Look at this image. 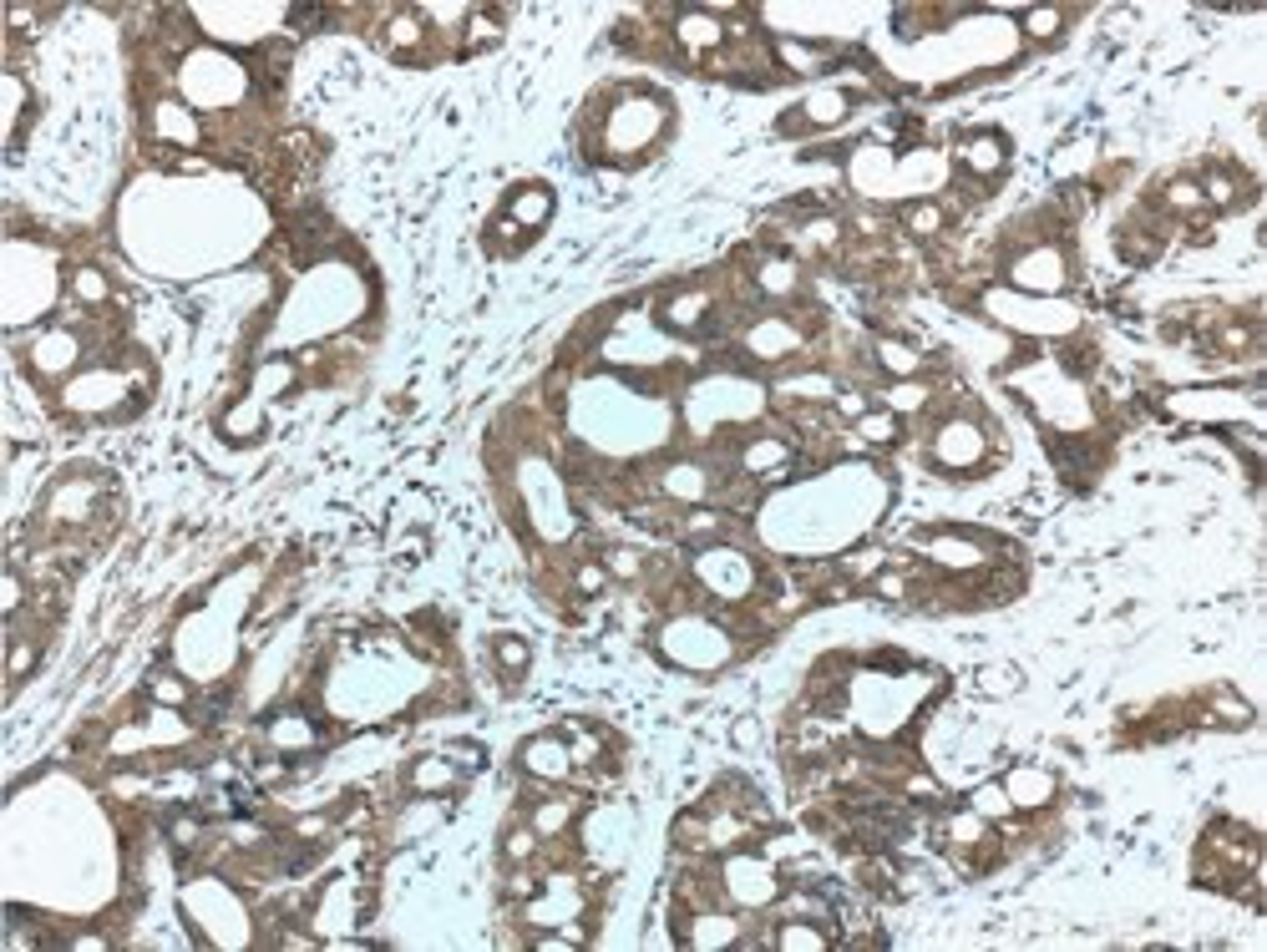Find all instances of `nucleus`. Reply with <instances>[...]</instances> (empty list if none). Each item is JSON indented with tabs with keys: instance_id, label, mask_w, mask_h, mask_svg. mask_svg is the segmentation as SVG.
Wrapping results in <instances>:
<instances>
[{
	"instance_id": "nucleus-1",
	"label": "nucleus",
	"mask_w": 1267,
	"mask_h": 952,
	"mask_svg": "<svg viewBox=\"0 0 1267 952\" xmlns=\"http://www.w3.org/2000/svg\"><path fill=\"white\" fill-rule=\"evenodd\" d=\"M1065 274H1070V264H1065V253L1055 248V243H1034V248H1025L1014 264H1009V279L1020 284V290H1029V295H1055V290H1065Z\"/></svg>"
},
{
	"instance_id": "nucleus-2",
	"label": "nucleus",
	"mask_w": 1267,
	"mask_h": 952,
	"mask_svg": "<svg viewBox=\"0 0 1267 952\" xmlns=\"http://www.w3.org/2000/svg\"><path fill=\"white\" fill-rule=\"evenodd\" d=\"M801 325L791 319V314H766V319H756L751 330H745V355L756 360H786L801 350Z\"/></svg>"
},
{
	"instance_id": "nucleus-3",
	"label": "nucleus",
	"mask_w": 1267,
	"mask_h": 952,
	"mask_svg": "<svg viewBox=\"0 0 1267 952\" xmlns=\"http://www.w3.org/2000/svg\"><path fill=\"white\" fill-rule=\"evenodd\" d=\"M983 456V431L973 426V420H943L938 426V441H933V462L938 467H948V472H964V467H973Z\"/></svg>"
},
{
	"instance_id": "nucleus-4",
	"label": "nucleus",
	"mask_w": 1267,
	"mask_h": 952,
	"mask_svg": "<svg viewBox=\"0 0 1267 952\" xmlns=\"http://www.w3.org/2000/svg\"><path fill=\"white\" fill-rule=\"evenodd\" d=\"M730 896H740V902H771V896L781 892V882H776V872L761 861V856H735V861H725V882H721Z\"/></svg>"
},
{
	"instance_id": "nucleus-5",
	"label": "nucleus",
	"mask_w": 1267,
	"mask_h": 952,
	"mask_svg": "<svg viewBox=\"0 0 1267 952\" xmlns=\"http://www.w3.org/2000/svg\"><path fill=\"white\" fill-rule=\"evenodd\" d=\"M518 760H523V771L533 775V780H547V785H558V780L573 775V750H568L563 735H538V740H528Z\"/></svg>"
},
{
	"instance_id": "nucleus-6",
	"label": "nucleus",
	"mask_w": 1267,
	"mask_h": 952,
	"mask_svg": "<svg viewBox=\"0 0 1267 952\" xmlns=\"http://www.w3.org/2000/svg\"><path fill=\"white\" fill-rule=\"evenodd\" d=\"M674 41H679L690 57H715V52H725L730 31L715 21V10H679V21H674Z\"/></svg>"
},
{
	"instance_id": "nucleus-7",
	"label": "nucleus",
	"mask_w": 1267,
	"mask_h": 952,
	"mask_svg": "<svg viewBox=\"0 0 1267 952\" xmlns=\"http://www.w3.org/2000/svg\"><path fill=\"white\" fill-rule=\"evenodd\" d=\"M983 547H989V537H964V533H933L923 537V552L938 563V568H948V573H964V568H983L989 557H983Z\"/></svg>"
},
{
	"instance_id": "nucleus-8",
	"label": "nucleus",
	"mask_w": 1267,
	"mask_h": 952,
	"mask_svg": "<svg viewBox=\"0 0 1267 952\" xmlns=\"http://www.w3.org/2000/svg\"><path fill=\"white\" fill-rule=\"evenodd\" d=\"M1004 163H1009V152H1004V137L999 132H973V137H964V147H959V168L973 173V178H999Z\"/></svg>"
},
{
	"instance_id": "nucleus-9",
	"label": "nucleus",
	"mask_w": 1267,
	"mask_h": 952,
	"mask_svg": "<svg viewBox=\"0 0 1267 952\" xmlns=\"http://www.w3.org/2000/svg\"><path fill=\"white\" fill-rule=\"evenodd\" d=\"M578 907V892L568 887V877H553L547 882V896H528V922L533 927H568V912Z\"/></svg>"
},
{
	"instance_id": "nucleus-10",
	"label": "nucleus",
	"mask_w": 1267,
	"mask_h": 952,
	"mask_svg": "<svg viewBox=\"0 0 1267 952\" xmlns=\"http://www.w3.org/2000/svg\"><path fill=\"white\" fill-rule=\"evenodd\" d=\"M76 355H81V340H76L71 330H46V335L36 340V350H31V360H36L41 375H66V370L76 365Z\"/></svg>"
},
{
	"instance_id": "nucleus-11",
	"label": "nucleus",
	"mask_w": 1267,
	"mask_h": 952,
	"mask_svg": "<svg viewBox=\"0 0 1267 952\" xmlns=\"http://www.w3.org/2000/svg\"><path fill=\"white\" fill-rule=\"evenodd\" d=\"M264 735H269V745H274V750H309V745L320 740V729H314V719H304L300 710H279V714H269V724H264Z\"/></svg>"
},
{
	"instance_id": "nucleus-12",
	"label": "nucleus",
	"mask_w": 1267,
	"mask_h": 952,
	"mask_svg": "<svg viewBox=\"0 0 1267 952\" xmlns=\"http://www.w3.org/2000/svg\"><path fill=\"white\" fill-rule=\"evenodd\" d=\"M710 314H715V299L705 295V290L674 295L669 304H664V325H669V330H685V335H700Z\"/></svg>"
},
{
	"instance_id": "nucleus-13",
	"label": "nucleus",
	"mask_w": 1267,
	"mask_h": 952,
	"mask_svg": "<svg viewBox=\"0 0 1267 952\" xmlns=\"http://www.w3.org/2000/svg\"><path fill=\"white\" fill-rule=\"evenodd\" d=\"M547 213H553V193H547L543 182H533V188H518L512 198H507V218L518 224V229H543Z\"/></svg>"
},
{
	"instance_id": "nucleus-14",
	"label": "nucleus",
	"mask_w": 1267,
	"mask_h": 952,
	"mask_svg": "<svg viewBox=\"0 0 1267 952\" xmlns=\"http://www.w3.org/2000/svg\"><path fill=\"white\" fill-rule=\"evenodd\" d=\"M1004 790H1009V801H1014V806H1029V811L1055 801V780H1049L1044 771H1034V766H1020V771L1004 780Z\"/></svg>"
},
{
	"instance_id": "nucleus-15",
	"label": "nucleus",
	"mask_w": 1267,
	"mask_h": 952,
	"mask_svg": "<svg viewBox=\"0 0 1267 952\" xmlns=\"http://www.w3.org/2000/svg\"><path fill=\"white\" fill-rule=\"evenodd\" d=\"M386 41L396 57H416V46L426 41V15L422 10H396L391 26H386Z\"/></svg>"
},
{
	"instance_id": "nucleus-16",
	"label": "nucleus",
	"mask_w": 1267,
	"mask_h": 952,
	"mask_svg": "<svg viewBox=\"0 0 1267 952\" xmlns=\"http://www.w3.org/2000/svg\"><path fill=\"white\" fill-rule=\"evenodd\" d=\"M877 365H882L893 380H918L928 360L918 355L912 345H903V340H888V335H882V340H877Z\"/></svg>"
},
{
	"instance_id": "nucleus-17",
	"label": "nucleus",
	"mask_w": 1267,
	"mask_h": 952,
	"mask_svg": "<svg viewBox=\"0 0 1267 952\" xmlns=\"http://www.w3.org/2000/svg\"><path fill=\"white\" fill-rule=\"evenodd\" d=\"M1049 456H1055V467L1070 476V481H1086L1090 472H1095V446L1090 441H1049Z\"/></svg>"
},
{
	"instance_id": "nucleus-18",
	"label": "nucleus",
	"mask_w": 1267,
	"mask_h": 952,
	"mask_svg": "<svg viewBox=\"0 0 1267 952\" xmlns=\"http://www.w3.org/2000/svg\"><path fill=\"white\" fill-rule=\"evenodd\" d=\"M796 290H801V274H796V264H791V259H781V253H776V259H766V264L756 269V295L776 299V295H796Z\"/></svg>"
},
{
	"instance_id": "nucleus-19",
	"label": "nucleus",
	"mask_w": 1267,
	"mask_h": 952,
	"mask_svg": "<svg viewBox=\"0 0 1267 952\" xmlns=\"http://www.w3.org/2000/svg\"><path fill=\"white\" fill-rule=\"evenodd\" d=\"M943 224H948V213H943V203H907L903 208V234L912 238H938L943 234Z\"/></svg>"
},
{
	"instance_id": "nucleus-20",
	"label": "nucleus",
	"mask_w": 1267,
	"mask_h": 952,
	"mask_svg": "<svg viewBox=\"0 0 1267 952\" xmlns=\"http://www.w3.org/2000/svg\"><path fill=\"white\" fill-rule=\"evenodd\" d=\"M898 436H903V416H893V411L857 416V441H867V446H893Z\"/></svg>"
},
{
	"instance_id": "nucleus-21",
	"label": "nucleus",
	"mask_w": 1267,
	"mask_h": 952,
	"mask_svg": "<svg viewBox=\"0 0 1267 952\" xmlns=\"http://www.w3.org/2000/svg\"><path fill=\"white\" fill-rule=\"evenodd\" d=\"M968 811L983 816V821H1009V816H1014V801H1009V790H1004V780H999V785H978V790L968 795Z\"/></svg>"
},
{
	"instance_id": "nucleus-22",
	"label": "nucleus",
	"mask_w": 1267,
	"mask_h": 952,
	"mask_svg": "<svg viewBox=\"0 0 1267 952\" xmlns=\"http://www.w3.org/2000/svg\"><path fill=\"white\" fill-rule=\"evenodd\" d=\"M928 401H933V390H928L923 380H893V390H888L882 411H893V416H912V411H923Z\"/></svg>"
},
{
	"instance_id": "nucleus-23",
	"label": "nucleus",
	"mask_w": 1267,
	"mask_h": 952,
	"mask_svg": "<svg viewBox=\"0 0 1267 952\" xmlns=\"http://www.w3.org/2000/svg\"><path fill=\"white\" fill-rule=\"evenodd\" d=\"M158 132L173 137V142H198V117L188 107H178V102H163L158 107Z\"/></svg>"
},
{
	"instance_id": "nucleus-24",
	"label": "nucleus",
	"mask_w": 1267,
	"mask_h": 952,
	"mask_svg": "<svg viewBox=\"0 0 1267 952\" xmlns=\"http://www.w3.org/2000/svg\"><path fill=\"white\" fill-rule=\"evenodd\" d=\"M411 785H416V790H452V785H457V766L441 760V755L416 760V766H411Z\"/></svg>"
},
{
	"instance_id": "nucleus-25",
	"label": "nucleus",
	"mask_w": 1267,
	"mask_h": 952,
	"mask_svg": "<svg viewBox=\"0 0 1267 952\" xmlns=\"http://www.w3.org/2000/svg\"><path fill=\"white\" fill-rule=\"evenodd\" d=\"M147 700L153 705H163V710H182L188 705V684H182L178 674H147Z\"/></svg>"
},
{
	"instance_id": "nucleus-26",
	"label": "nucleus",
	"mask_w": 1267,
	"mask_h": 952,
	"mask_svg": "<svg viewBox=\"0 0 1267 952\" xmlns=\"http://www.w3.org/2000/svg\"><path fill=\"white\" fill-rule=\"evenodd\" d=\"M771 943H776V948H827L832 938H827L822 927H811V922H781Z\"/></svg>"
},
{
	"instance_id": "nucleus-27",
	"label": "nucleus",
	"mask_w": 1267,
	"mask_h": 952,
	"mask_svg": "<svg viewBox=\"0 0 1267 952\" xmlns=\"http://www.w3.org/2000/svg\"><path fill=\"white\" fill-rule=\"evenodd\" d=\"M796 112H801V122H811V127H827V122H837L846 112V92H822V97H811Z\"/></svg>"
},
{
	"instance_id": "nucleus-28",
	"label": "nucleus",
	"mask_w": 1267,
	"mask_h": 952,
	"mask_svg": "<svg viewBox=\"0 0 1267 952\" xmlns=\"http://www.w3.org/2000/svg\"><path fill=\"white\" fill-rule=\"evenodd\" d=\"M573 816H578V801H547V806H538V811H533V831L553 836V831H563Z\"/></svg>"
},
{
	"instance_id": "nucleus-29",
	"label": "nucleus",
	"mask_w": 1267,
	"mask_h": 952,
	"mask_svg": "<svg viewBox=\"0 0 1267 952\" xmlns=\"http://www.w3.org/2000/svg\"><path fill=\"white\" fill-rule=\"evenodd\" d=\"M203 836H208L203 816H188V811H173V816H168V841H173L178 851H193Z\"/></svg>"
},
{
	"instance_id": "nucleus-30",
	"label": "nucleus",
	"mask_w": 1267,
	"mask_h": 952,
	"mask_svg": "<svg viewBox=\"0 0 1267 952\" xmlns=\"http://www.w3.org/2000/svg\"><path fill=\"white\" fill-rule=\"evenodd\" d=\"M71 295L81 299V304H107L112 284H107L97 269H71Z\"/></svg>"
},
{
	"instance_id": "nucleus-31",
	"label": "nucleus",
	"mask_w": 1267,
	"mask_h": 952,
	"mask_svg": "<svg viewBox=\"0 0 1267 952\" xmlns=\"http://www.w3.org/2000/svg\"><path fill=\"white\" fill-rule=\"evenodd\" d=\"M1207 198H1202V182H1192V178H1176L1171 188H1166V208L1171 213H1197Z\"/></svg>"
},
{
	"instance_id": "nucleus-32",
	"label": "nucleus",
	"mask_w": 1267,
	"mask_h": 952,
	"mask_svg": "<svg viewBox=\"0 0 1267 952\" xmlns=\"http://www.w3.org/2000/svg\"><path fill=\"white\" fill-rule=\"evenodd\" d=\"M538 846H543V836L533 831V821H528V826H512V831H507V846H502V851H507V861H533Z\"/></svg>"
},
{
	"instance_id": "nucleus-33",
	"label": "nucleus",
	"mask_w": 1267,
	"mask_h": 952,
	"mask_svg": "<svg viewBox=\"0 0 1267 952\" xmlns=\"http://www.w3.org/2000/svg\"><path fill=\"white\" fill-rule=\"evenodd\" d=\"M1202 198H1207V203H1216V208H1232V203H1242V188L1227 178V173H1207V182H1202Z\"/></svg>"
},
{
	"instance_id": "nucleus-34",
	"label": "nucleus",
	"mask_w": 1267,
	"mask_h": 952,
	"mask_svg": "<svg viewBox=\"0 0 1267 952\" xmlns=\"http://www.w3.org/2000/svg\"><path fill=\"white\" fill-rule=\"evenodd\" d=\"M467 31H472V36H467V46H462V52H477V46H492V41L502 36V31H497V15H487V10H472V21H467Z\"/></svg>"
},
{
	"instance_id": "nucleus-35",
	"label": "nucleus",
	"mask_w": 1267,
	"mask_h": 952,
	"mask_svg": "<svg viewBox=\"0 0 1267 952\" xmlns=\"http://www.w3.org/2000/svg\"><path fill=\"white\" fill-rule=\"evenodd\" d=\"M1060 26H1065V10H1029L1025 15V31L1034 36V41H1049Z\"/></svg>"
},
{
	"instance_id": "nucleus-36",
	"label": "nucleus",
	"mask_w": 1267,
	"mask_h": 952,
	"mask_svg": "<svg viewBox=\"0 0 1267 952\" xmlns=\"http://www.w3.org/2000/svg\"><path fill=\"white\" fill-rule=\"evenodd\" d=\"M604 568L613 573V578H644V563H639V552H629V547L604 552Z\"/></svg>"
},
{
	"instance_id": "nucleus-37",
	"label": "nucleus",
	"mask_w": 1267,
	"mask_h": 952,
	"mask_svg": "<svg viewBox=\"0 0 1267 952\" xmlns=\"http://www.w3.org/2000/svg\"><path fill=\"white\" fill-rule=\"evenodd\" d=\"M36 664V644L31 639H10V684H21Z\"/></svg>"
},
{
	"instance_id": "nucleus-38",
	"label": "nucleus",
	"mask_w": 1267,
	"mask_h": 952,
	"mask_svg": "<svg viewBox=\"0 0 1267 952\" xmlns=\"http://www.w3.org/2000/svg\"><path fill=\"white\" fill-rule=\"evenodd\" d=\"M528 644L523 639H497V664L507 669V674H518V669H528Z\"/></svg>"
},
{
	"instance_id": "nucleus-39",
	"label": "nucleus",
	"mask_w": 1267,
	"mask_h": 952,
	"mask_svg": "<svg viewBox=\"0 0 1267 952\" xmlns=\"http://www.w3.org/2000/svg\"><path fill=\"white\" fill-rule=\"evenodd\" d=\"M573 583H578V593L599 598V593H604V583H608V568H604V563H584V568L573 573Z\"/></svg>"
},
{
	"instance_id": "nucleus-40",
	"label": "nucleus",
	"mask_w": 1267,
	"mask_h": 952,
	"mask_svg": "<svg viewBox=\"0 0 1267 952\" xmlns=\"http://www.w3.org/2000/svg\"><path fill=\"white\" fill-rule=\"evenodd\" d=\"M872 588L888 598V603H903V598H907V578H903V573H877V578H872Z\"/></svg>"
},
{
	"instance_id": "nucleus-41",
	"label": "nucleus",
	"mask_w": 1267,
	"mask_h": 952,
	"mask_svg": "<svg viewBox=\"0 0 1267 952\" xmlns=\"http://www.w3.org/2000/svg\"><path fill=\"white\" fill-rule=\"evenodd\" d=\"M254 780H264V785L290 780V766H285V760H259V766H254Z\"/></svg>"
},
{
	"instance_id": "nucleus-42",
	"label": "nucleus",
	"mask_w": 1267,
	"mask_h": 952,
	"mask_svg": "<svg viewBox=\"0 0 1267 952\" xmlns=\"http://www.w3.org/2000/svg\"><path fill=\"white\" fill-rule=\"evenodd\" d=\"M71 948H107V938H102V932H76Z\"/></svg>"
}]
</instances>
